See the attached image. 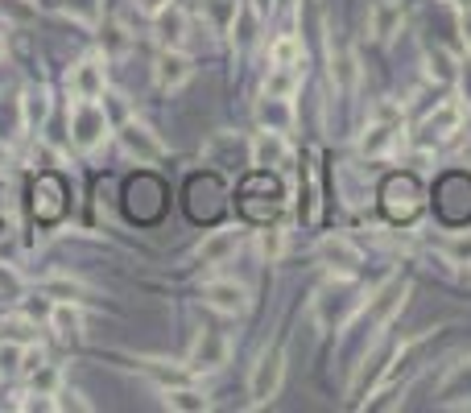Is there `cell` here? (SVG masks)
Masks as SVG:
<instances>
[{
    "mask_svg": "<svg viewBox=\"0 0 471 413\" xmlns=\"http://www.w3.org/2000/svg\"><path fill=\"white\" fill-rule=\"evenodd\" d=\"M269 63L273 66H302V42L298 37H277L273 45H269Z\"/></svg>",
    "mask_w": 471,
    "mask_h": 413,
    "instance_id": "23",
    "label": "cell"
},
{
    "mask_svg": "<svg viewBox=\"0 0 471 413\" xmlns=\"http://www.w3.org/2000/svg\"><path fill=\"white\" fill-rule=\"evenodd\" d=\"M319 257L335 273H343V277H352V273H356V265H360V248L352 240H343V236H327V240L319 244Z\"/></svg>",
    "mask_w": 471,
    "mask_h": 413,
    "instance_id": "10",
    "label": "cell"
},
{
    "mask_svg": "<svg viewBox=\"0 0 471 413\" xmlns=\"http://www.w3.org/2000/svg\"><path fill=\"white\" fill-rule=\"evenodd\" d=\"M252 9H257V13H261V17H265V13H269V9H273V0H252Z\"/></svg>",
    "mask_w": 471,
    "mask_h": 413,
    "instance_id": "38",
    "label": "cell"
},
{
    "mask_svg": "<svg viewBox=\"0 0 471 413\" xmlns=\"http://www.w3.org/2000/svg\"><path fill=\"white\" fill-rule=\"evenodd\" d=\"M71 136L83 153H91L108 136V112L96 99H75L71 104Z\"/></svg>",
    "mask_w": 471,
    "mask_h": 413,
    "instance_id": "3",
    "label": "cell"
},
{
    "mask_svg": "<svg viewBox=\"0 0 471 413\" xmlns=\"http://www.w3.org/2000/svg\"><path fill=\"white\" fill-rule=\"evenodd\" d=\"M46 116V91H29L26 96V125H34V120Z\"/></svg>",
    "mask_w": 471,
    "mask_h": 413,
    "instance_id": "32",
    "label": "cell"
},
{
    "mask_svg": "<svg viewBox=\"0 0 471 413\" xmlns=\"http://www.w3.org/2000/svg\"><path fill=\"white\" fill-rule=\"evenodd\" d=\"M405 294H409V281H401V277H393V281H384L381 289H376L373 297H368V306H364V323H368V335H376V327H384L393 315H397L401 306H405Z\"/></svg>",
    "mask_w": 471,
    "mask_h": 413,
    "instance_id": "4",
    "label": "cell"
},
{
    "mask_svg": "<svg viewBox=\"0 0 471 413\" xmlns=\"http://www.w3.org/2000/svg\"><path fill=\"white\" fill-rule=\"evenodd\" d=\"M261 248H265L269 261H277L282 248H285V232H282V227H265V232H261Z\"/></svg>",
    "mask_w": 471,
    "mask_h": 413,
    "instance_id": "30",
    "label": "cell"
},
{
    "mask_svg": "<svg viewBox=\"0 0 471 413\" xmlns=\"http://www.w3.org/2000/svg\"><path fill=\"white\" fill-rule=\"evenodd\" d=\"M459 120H463V104H443L435 116H426L422 136H426V141H443V136H451L455 128H459Z\"/></svg>",
    "mask_w": 471,
    "mask_h": 413,
    "instance_id": "17",
    "label": "cell"
},
{
    "mask_svg": "<svg viewBox=\"0 0 471 413\" xmlns=\"http://www.w3.org/2000/svg\"><path fill=\"white\" fill-rule=\"evenodd\" d=\"M166 5H169V0H137V9H145V13H161Z\"/></svg>",
    "mask_w": 471,
    "mask_h": 413,
    "instance_id": "35",
    "label": "cell"
},
{
    "mask_svg": "<svg viewBox=\"0 0 471 413\" xmlns=\"http://www.w3.org/2000/svg\"><path fill=\"white\" fill-rule=\"evenodd\" d=\"M46 297H58V302H79V297H87V286L83 281H71V277H50L42 286Z\"/></svg>",
    "mask_w": 471,
    "mask_h": 413,
    "instance_id": "24",
    "label": "cell"
},
{
    "mask_svg": "<svg viewBox=\"0 0 471 413\" xmlns=\"http://www.w3.org/2000/svg\"><path fill=\"white\" fill-rule=\"evenodd\" d=\"M360 310H364V294H360L356 281L343 277V273H335V281H327V286L314 294V318H319V327H327V331H343Z\"/></svg>",
    "mask_w": 471,
    "mask_h": 413,
    "instance_id": "1",
    "label": "cell"
},
{
    "mask_svg": "<svg viewBox=\"0 0 471 413\" xmlns=\"http://www.w3.org/2000/svg\"><path fill=\"white\" fill-rule=\"evenodd\" d=\"M0 13L13 21H34V9H29L26 0H0Z\"/></svg>",
    "mask_w": 471,
    "mask_h": 413,
    "instance_id": "33",
    "label": "cell"
},
{
    "mask_svg": "<svg viewBox=\"0 0 471 413\" xmlns=\"http://www.w3.org/2000/svg\"><path fill=\"white\" fill-rule=\"evenodd\" d=\"M446 257H451L455 265H471V232L451 236V240H446Z\"/></svg>",
    "mask_w": 471,
    "mask_h": 413,
    "instance_id": "29",
    "label": "cell"
},
{
    "mask_svg": "<svg viewBox=\"0 0 471 413\" xmlns=\"http://www.w3.org/2000/svg\"><path fill=\"white\" fill-rule=\"evenodd\" d=\"M397 133H401V120H393V125H373L364 133V141H360V153H364V157H384V153L397 145Z\"/></svg>",
    "mask_w": 471,
    "mask_h": 413,
    "instance_id": "19",
    "label": "cell"
},
{
    "mask_svg": "<svg viewBox=\"0 0 471 413\" xmlns=\"http://www.w3.org/2000/svg\"><path fill=\"white\" fill-rule=\"evenodd\" d=\"M0 289H17V277H13V273H0Z\"/></svg>",
    "mask_w": 471,
    "mask_h": 413,
    "instance_id": "36",
    "label": "cell"
},
{
    "mask_svg": "<svg viewBox=\"0 0 471 413\" xmlns=\"http://www.w3.org/2000/svg\"><path fill=\"white\" fill-rule=\"evenodd\" d=\"M261 120H265L273 133H285L290 128V120H293V112H290V99H282V96H269L265 104H261Z\"/></svg>",
    "mask_w": 471,
    "mask_h": 413,
    "instance_id": "22",
    "label": "cell"
},
{
    "mask_svg": "<svg viewBox=\"0 0 471 413\" xmlns=\"http://www.w3.org/2000/svg\"><path fill=\"white\" fill-rule=\"evenodd\" d=\"M104 87H108V75H104V63H99V58H83V63L71 71L75 99H99Z\"/></svg>",
    "mask_w": 471,
    "mask_h": 413,
    "instance_id": "9",
    "label": "cell"
},
{
    "mask_svg": "<svg viewBox=\"0 0 471 413\" xmlns=\"http://www.w3.org/2000/svg\"><path fill=\"white\" fill-rule=\"evenodd\" d=\"M141 368L149 372V377L158 380L161 388H169V385H187V372H179V368H166V359H141Z\"/></svg>",
    "mask_w": 471,
    "mask_h": 413,
    "instance_id": "25",
    "label": "cell"
},
{
    "mask_svg": "<svg viewBox=\"0 0 471 413\" xmlns=\"http://www.w3.org/2000/svg\"><path fill=\"white\" fill-rule=\"evenodd\" d=\"M0 58H5V37H0Z\"/></svg>",
    "mask_w": 471,
    "mask_h": 413,
    "instance_id": "41",
    "label": "cell"
},
{
    "mask_svg": "<svg viewBox=\"0 0 471 413\" xmlns=\"http://www.w3.org/2000/svg\"><path fill=\"white\" fill-rule=\"evenodd\" d=\"M282 380H285V351L282 348H269L261 351V359L252 364V377H249V397L252 405H265L282 393Z\"/></svg>",
    "mask_w": 471,
    "mask_h": 413,
    "instance_id": "2",
    "label": "cell"
},
{
    "mask_svg": "<svg viewBox=\"0 0 471 413\" xmlns=\"http://www.w3.org/2000/svg\"><path fill=\"white\" fill-rule=\"evenodd\" d=\"M166 405L169 409H179V413H207L211 409V401H207L203 393H195V388H187V385H169Z\"/></svg>",
    "mask_w": 471,
    "mask_h": 413,
    "instance_id": "20",
    "label": "cell"
},
{
    "mask_svg": "<svg viewBox=\"0 0 471 413\" xmlns=\"http://www.w3.org/2000/svg\"><path fill=\"white\" fill-rule=\"evenodd\" d=\"M203 302L211 306V310H220V315H244L249 310V289L241 286V281H207L203 286Z\"/></svg>",
    "mask_w": 471,
    "mask_h": 413,
    "instance_id": "7",
    "label": "cell"
},
{
    "mask_svg": "<svg viewBox=\"0 0 471 413\" xmlns=\"http://www.w3.org/2000/svg\"><path fill=\"white\" fill-rule=\"evenodd\" d=\"M293 79H298V66H273V79H269V96L290 99Z\"/></svg>",
    "mask_w": 471,
    "mask_h": 413,
    "instance_id": "27",
    "label": "cell"
},
{
    "mask_svg": "<svg viewBox=\"0 0 471 413\" xmlns=\"http://www.w3.org/2000/svg\"><path fill=\"white\" fill-rule=\"evenodd\" d=\"M190 75H195V66H190V58L182 55V50H161V58H158V87L161 91H179Z\"/></svg>",
    "mask_w": 471,
    "mask_h": 413,
    "instance_id": "11",
    "label": "cell"
},
{
    "mask_svg": "<svg viewBox=\"0 0 471 413\" xmlns=\"http://www.w3.org/2000/svg\"><path fill=\"white\" fill-rule=\"evenodd\" d=\"M459 29H463V42H467V50H471V5L459 13Z\"/></svg>",
    "mask_w": 471,
    "mask_h": 413,
    "instance_id": "34",
    "label": "cell"
},
{
    "mask_svg": "<svg viewBox=\"0 0 471 413\" xmlns=\"http://www.w3.org/2000/svg\"><path fill=\"white\" fill-rule=\"evenodd\" d=\"M438 397H443V405H471V359L467 364H459V368L443 380Z\"/></svg>",
    "mask_w": 471,
    "mask_h": 413,
    "instance_id": "18",
    "label": "cell"
},
{
    "mask_svg": "<svg viewBox=\"0 0 471 413\" xmlns=\"http://www.w3.org/2000/svg\"><path fill=\"white\" fill-rule=\"evenodd\" d=\"M384 211H389L393 219H409L418 211V186L409 178H393L389 186H384Z\"/></svg>",
    "mask_w": 471,
    "mask_h": 413,
    "instance_id": "12",
    "label": "cell"
},
{
    "mask_svg": "<svg viewBox=\"0 0 471 413\" xmlns=\"http://www.w3.org/2000/svg\"><path fill=\"white\" fill-rule=\"evenodd\" d=\"M236 248H241V232H236V227H220V232H211L203 244H199V261L220 265V261H228Z\"/></svg>",
    "mask_w": 471,
    "mask_h": 413,
    "instance_id": "13",
    "label": "cell"
},
{
    "mask_svg": "<svg viewBox=\"0 0 471 413\" xmlns=\"http://www.w3.org/2000/svg\"><path fill=\"white\" fill-rule=\"evenodd\" d=\"M5 162H9V153H5V145H0V166H5Z\"/></svg>",
    "mask_w": 471,
    "mask_h": 413,
    "instance_id": "40",
    "label": "cell"
},
{
    "mask_svg": "<svg viewBox=\"0 0 471 413\" xmlns=\"http://www.w3.org/2000/svg\"><path fill=\"white\" fill-rule=\"evenodd\" d=\"M158 17V37L166 50H179L182 37H187V13L179 9V5H166L161 13H153Z\"/></svg>",
    "mask_w": 471,
    "mask_h": 413,
    "instance_id": "16",
    "label": "cell"
},
{
    "mask_svg": "<svg viewBox=\"0 0 471 413\" xmlns=\"http://www.w3.org/2000/svg\"><path fill=\"white\" fill-rule=\"evenodd\" d=\"M21 359H26V348H17V343H0V377H17Z\"/></svg>",
    "mask_w": 471,
    "mask_h": 413,
    "instance_id": "28",
    "label": "cell"
},
{
    "mask_svg": "<svg viewBox=\"0 0 471 413\" xmlns=\"http://www.w3.org/2000/svg\"><path fill=\"white\" fill-rule=\"evenodd\" d=\"M401 21H405V9H401L397 0H376L373 13H368V34L376 42H393L401 34Z\"/></svg>",
    "mask_w": 471,
    "mask_h": 413,
    "instance_id": "8",
    "label": "cell"
},
{
    "mask_svg": "<svg viewBox=\"0 0 471 413\" xmlns=\"http://www.w3.org/2000/svg\"><path fill=\"white\" fill-rule=\"evenodd\" d=\"M331 79H335L339 87H352V83H356V58L347 55V50L339 58L331 55Z\"/></svg>",
    "mask_w": 471,
    "mask_h": 413,
    "instance_id": "26",
    "label": "cell"
},
{
    "mask_svg": "<svg viewBox=\"0 0 471 413\" xmlns=\"http://www.w3.org/2000/svg\"><path fill=\"white\" fill-rule=\"evenodd\" d=\"M120 145H125V153H128V157H137L141 166H153V162L166 157V145L153 136V128L141 125V120H133V116L120 125Z\"/></svg>",
    "mask_w": 471,
    "mask_h": 413,
    "instance_id": "5",
    "label": "cell"
},
{
    "mask_svg": "<svg viewBox=\"0 0 471 413\" xmlns=\"http://www.w3.org/2000/svg\"><path fill=\"white\" fill-rule=\"evenodd\" d=\"M231 356V343L223 331H211V327H203V335L195 339V348H190V372H215L223 368Z\"/></svg>",
    "mask_w": 471,
    "mask_h": 413,
    "instance_id": "6",
    "label": "cell"
},
{
    "mask_svg": "<svg viewBox=\"0 0 471 413\" xmlns=\"http://www.w3.org/2000/svg\"><path fill=\"white\" fill-rule=\"evenodd\" d=\"M463 162H467V166H471V141H467V145H463Z\"/></svg>",
    "mask_w": 471,
    "mask_h": 413,
    "instance_id": "39",
    "label": "cell"
},
{
    "mask_svg": "<svg viewBox=\"0 0 471 413\" xmlns=\"http://www.w3.org/2000/svg\"><path fill=\"white\" fill-rule=\"evenodd\" d=\"M50 327H54V335L63 343H79L83 339V315H79V306L75 302H58L50 310Z\"/></svg>",
    "mask_w": 471,
    "mask_h": 413,
    "instance_id": "15",
    "label": "cell"
},
{
    "mask_svg": "<svg viewBox=\"0 0 471 413\" xmlns=\"http://www.w3.org/2000/svg\"><path fill=\"white\" fill-rule=\"evenodd\" d=\"M5 236H13V219L9 216H0V240H5Z\"/></svg>",
    "mask_w": 471,
    "mask_h": 413,
    "instance_id": "37",
    "label": "cell"
},
{
    "mask_svg": "<svg viewBox=\"0 0 471 413\" xmlns=\"http://www.w3.org/2000/svg\"><path fill=\"white\" fill-rule=\"evenodd\" d=\"M63 9H67V13H75L79 21H87V25H96V17H99L96 0H63Z\"/></svg>",
    "mask_w": 471,
    "mask_h": 413,
    "instance_id": "31",
    "label": "cell"
},
{
    "mask_svg": "<svg viewBox=\"0 0 471 413\" xmlns=\"http://www.w3.org/2000/svg\"><path fill=\"white\" fill-rule=\"evenodd\" d=\"M203 13H207V21L215 25V34H228V29H236V17H241L236 0H203Z\"/></svg>",
    "mask_w": 471,
    "mask_h": 413,
    "instance_id": "21",
    "label": "cell"
},
{
    "mask_svg": "<svg viewBox=\"0 0 471 413\" xmlns=\"http://www.w3.org/2000/svg\"><path fill=\"white\" fill-rule=\"evenodd\" d=\"M285 153H290V145H285L282 133H261L257 141H252V166H261V170H277V166L285 162Z\"/></svg>",
    "mask_w": 471,
    "mask_h": 413,
    "instance_id": "14",
    "label": "cell"
}]
</instances>
